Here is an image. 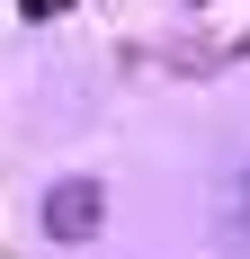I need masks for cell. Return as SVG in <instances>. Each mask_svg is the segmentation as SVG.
<instances>
[{
    "instance_id": "cell-1",
    "label": "cell",
    "mask_w": 250,
    "mask_h": 259,
    "mask_svg": "<svg viewBox=\"0 0 250 259\" xmlns=\"http://www.w3.org/2000/svg\"><path fill=\"white\" fill-rule=\"evenodd\" d=\"M107 224V179H54L45 188V241H63V250H80V241H99Z\"/></svg>"
},
{
    "instance_id": "cell-2",
    "label": "cell",
    "mask_w": 250,
    "mask_h": 259,
    "mask_svg": "<svg viewBox=\"0 0 250 259\" xmlns=\"http://www.w3.org/2000/svg\"><path fill=\"white\" fill-rule=\"evenodd\" d=\"M224 214H232V233L250 241V170H232V188H224Z\"/></svg>"
},
{
    "instance_id": "cell-3",
    "label": "cell",
    "mask_w": 250,
    "mask_h": 259,
    "mask_svg": "<svg viewBox=\"0 0 250 259\" xmlns=\"http://www.w3.org/2000/svg\"><path fill=\"white\" fill-rule=\"evenodd\" d=\"M18 9H27V18H54V9H72V0H18Z\"/></svg>"
}]
</instances>
